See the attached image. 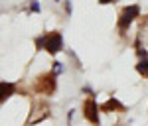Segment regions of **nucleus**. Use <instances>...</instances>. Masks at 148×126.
<instances>
[{
    "mask_svg": "<svg viewBox=\"0 0 148 126\" xmlns=\"http://www.w3.org/2000/svg\"><path fill=\"white\" fill-rule=\"evenodd\" d=\"M103 110H107V112H113V110H125V106L119 103L116 99H109L107 103L103 104Z\"/></svg>",
    "mask_w": 148,
    "mask_h": 126,
    "instance_id": "nucleus-5",
    "label": "nucleus"
},
{
    "mask_svg": "<svg viewBox=\"0 0 148 126\" xmlns=\"http://www.w3.org/2000/svg\"><path fill=\"white\" fill-rule=\"evenodd\" d=\"M12 93H14V85L12 83H0V103L6 101Z\"/></svg>",
    "mask_w": 148,
    "mask_h": 126,
    "instance_id": "nucleus-4",
    "label": "nucleus"
},
{
    "mask_svg": "<svg viewBox=\"0 0 148 126\" xmlns=\"http://www.w3.org/2000/svg\"><path fill=\"white\" fill-rule=\"evenodd\" d=\"M59 71H61V63L56 61V63H53V73H59Z\"/></svg>",
    "mask_w": 148,
    "mask_h": 126,
    "instance_id": "nucleus-8",
    "label": "nucleus"
},
{
    "mask_svg": "<svg viewBox=\"0 0 148 126\" xmlns=\"http://www.w3.org/2000/svg\"><path fill=\"white\" fill-rule=\"evenodd\" d=\"M138 14H140V8H138L136 4H132V6H126L125 10L121 12V18H119V30H126L132 20L136 18Z\"/></svg>",
    "mask_w": 148,
    "mask_h": 126,
    "instance_id": "nucleus-2",
    "label": "nucleus"
},
{
    "mask_svg": "<svg viewBox=\"0 0 148 126\" xmlns=\"http://www.w3.org/2000/svg\"><path fill=\"white\" fill-rule=\"evenodd\" d=\"M63 46V37L61 34H57V32H49V34L44 35V49L49 51V53H57L59 49Z\"/></svg>",
    "mask_w": 148,
    "mask_h": 126,
    "instance_id": "nucleus-1",
    "label": "nucleus"
},
{
    "mask_svg": "<svg viewBox=\"0 0 148 126\" xmlns=\"http://www.w3.org/2000/svg\"><path fill=\"white\" fill-rule=\"evenodd\" d=\"M32 10H34V12H40V4H38V0H32Z\"/></svg>",
    "mask_w": 148,
    "mask_h": 126,
    "instance_id": "nucleus-7",
    "label": "nucleus"
},
{
    "mask_svg": "<svg viewBox=\"0 0 148 126\" xmlns=\"http://www.w3.org/2000/svg\"><path fill=\"white\" fill-rule=\"evenodd\" d=\"M101 4H111V2H116V0H99Z\"/></svg>",
    "mask_w": 148,
    "mask_h": 126,
    "instance_id": "nucleus-9",
    "label": "nucleus"
},
{
    "mask_svg": "<svg viewBox=\"0 0 148 126\" xmlns=\"http://www.w3.org/2000/svg\"><path fill=\"white\" fill-rule=\"evenodd\" d=\"M83 114H85V118L91 124H99V110H97V103L93 99H89L87 103L83 104Z\"/></svg>",
    "mask_w": 148,
    "mask_h": 126,
    "instance_id": "nucleus-3",
    "label": "nucleus"
},
{
    "mask_svg": "<svg viewBox=\"0 0 148 126\" xmlns=\"http://www.w3.org/2000/svg\"><path fill=\"white\" fill-rule=\"evenodd\" d=\"M136 71L140 73V75H144V77H148V57H142L140 61H138Z\"/></svg>",
    "mask_w": 148,
    "mask_h": 126,
    "instance_id": "nucleus-6",
    "label": "nucleus"
}]
</instances>
